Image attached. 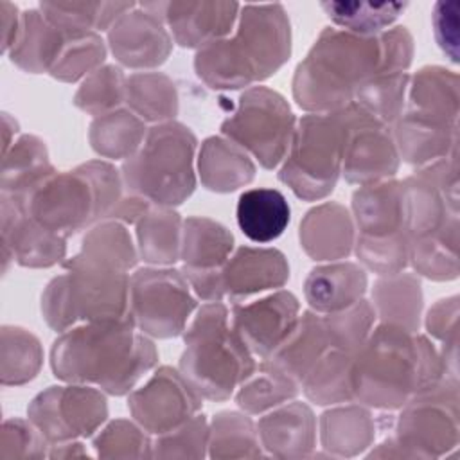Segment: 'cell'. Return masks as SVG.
I'll return each instance as SVG.
<instances>
[{
    "instance_id": "cell-1",
    "label": "cell",
    "mask_w": 460,
    "mask_h": 460,
    "mask_svg": "<svg viewBox=\"0 0 460 460\" xmlns=\"http://www.w3.org/2000/svg\"><path fill=\"white\" fill-rule=\"evenodd\" d=\"M410 56L411 40L404 27L383 36L327 29L296 68L295 99L302 108L320 113L345 108L377 74L404 72Z\"/></svg>"
},
{
    "instance_id": "cell-2",
    "label": "cell",
    "mask_w": 460,
    "mask_h": 460,
    "mask_svg": "<svg viewBox=\"0 0 460 460\" xmlns=\"http://www.w3.org/2000/svg\"><path fill=\"white\" fill-rule=\"evenodd\" d=\"M155 361L153 343L135 332L131 316L95 320L65 331L52 349L56 377L95 383L117 395L128 392Z\"/></svg>"
},
{
    "instance_id": "cell-3",
    "label": "cell",
    "mask_w": 460,
    "mask_h": 460,
    "mask_svg": "<svg viewBox=\"0 0 460 460\" xmlns=\"http://www.w3.org/2000/svg\"><path fill=\"white\" fill-rule=\"evenodd\" d=\"M289 56V23L280 5H244L234 38L216 40L196 56L198 75L212 88H241L264 79Z\"/></svg>"
},
{
    "instance_id": "cell-4",
    "label": "cell",
    "mask_w": 460,
    "mask_h": 460,
    "mask_svg": "<svg viewBox=\"0 0 460 460\" xmlns=\"http://www.w3.org/2000/svg\"><path fill=\"white\" fill-rule=\"evenodd\" d=\"M255 363L237 332L228 327L226 307L219 302L203 305L185 331L180 372L203 397L221 401L253 374Z\"/></svg>"
},
{
    "instance_id": "cell-5",
    "label": "cell",
    "mask_w": 460,
    "mask_h": 460,
    "mask_svg": "<svg viewBox=\"0 0 460 460\" xmlns=\"http://www.w3.org/2000/svg\"><path fill=\"white\" fill-rule=\"evenodd\" d=\"M347 131L349 104L329 113L305 115L293 133L291 151L279 178L300 198H323L336 183Z\"/></svg>"
},
{
    "instance_id": "cell-6",
    "label": "cell",
    "mask_w": 460,
    "mask_h": 460,
    "mask_svg": "<svg viewBox=\"0 0 460 460\" xmlns=\"http://www.w3.org/2000/svg\"><path fill=\"white\" fill-rule=\"evenodd\" d=\"M192 133L180 124H162L147 133L135 156L124 164L128 189L160 205L181 203L194 189Z\"/></svg>"
},
{
    "instance_id": "cell-7",
    "label": "cell",
    "mask_w": 460,
    "mask_h": 460,
    "mask_svg": "<svg viewBox=\"0 0 460 460\" xmlns=\"http://www.w3.org/2000/svg\"><path fill=\"white\" fill-rule=\"evenodd\" d=\"M293 113L286 101L264 86L248 90L239 99V110L223 124V133L252 151L271 169L284 160L293 140Z\"/></svg>"
},
{
    "instance_id": "cell-8",
    "label": "cell",
    "mask_w": 460,
    "mask_h": 460,
    "mask_svg": "<svg viewBox=\"0 0 460 460\" xmlns=\"http://www.w3.org/2000/svg\"><path fill=\"white\" fill-rule=\"evenodd\" d=\"M194 309L189 282L171 270H140L129 279V316L142 332L174 336Z\"/></svg>"
},
{
    "instance_id": "cell-9",
    "label": "cell",
    "mask_w": 460,
    "mask_h": 460,
    "mask_svg": "<svg viewBox=\"0 0 460 460\" xmlns=\"http://www.w3.org/2000/svg\"><path fill=\"white\" fill-rule=\"evenodd\" d=\"M65 404L63 386L38 395L29 408V417L47 442H65L77 435H90L106 417L104 397L93 388H66Z\"/></svg>"
},
{
    "instance_id": "cell-10",
    "label": "cell",
    "mask_w": 460,
    "mask_h": 460,
    "mask_svg": "<svg viewBox=\"0 0 460 460\" xmlns=\"http://www.w3.org/2000/svg\"><path fill=\"white\" fill-rule=\"evenodd\" d=\"M343 174L350 183H376L397 169L395 146L385 122L359 104H349V131L343 153Z\"/></svg>"
},
{
    "instance_id": "cell-11",
    "label": "cell",
    "mask_w": 460,
    "mask_h": 460,
    "mask_svg": "<svg viewBox=\"0 0 460 460\" xmlns=\"http://www.w3.org/2000/svg\"><path fill=\"white\" fill-rule=\"evenodd\" d=\"M232 241V234L219 223L199 217L185 221L181 250L185 279L203 300L219 302L225 295L221 271L228 261Z\"/></svg>"
},
{
    "instance_id": "cell-12",
    "label": "cell",
    "mask_w": 460,
    "mask_h": 460,
    "mask_svg": "<svg viewBox=\"0 0 460 460\" xmlns=\"http://www.w3.org/2000/svg\"><path fill=\"white\" fill-rule=\"evenodd\" d=\"M199 394L181 374L162 368L156 376L131 397V411L137 420L153 433H167L190 417L199 408Z\"/></svg>"
},
{
    "instance_id": "cell-13",
    "label": "cell",
    "mask_w": 460,
    "mask_h": 460,
    "mask_svg": "<svg viewBox=\"0 0 460 460\" xmlns=\"http://www.w3.org/2000/svg\"><path fill=\"white\" fill-rule=\"evenodd\" d=\"M296 314V298L280 291L252 304H235L232 329L250 352L268 358L293 331Z\"/></svg>"
},
{
    "instance_id": "cell-14",
    "label": "cell",
    "mask_w": 460,
    "mask_h": 460,
    "mask_svg": "<svg viewBox=\"0 0 460 460\" xmlns=\"http://www.w3.org/2000/svg\"><path fill=\"white\" fill-rule=\"evenodd\" d=\"M289 277L284 255L277 250L239 248L221 271L223 293L239 300L252 293L282 286Z\"/></svg>"
},
{
    "instance_id": "cell-15",
    "label": "cell",
    "mask_w": 460,
    "mask_h": 460,
    "mask_svg": "<svg viewBox=\"0 0 460 460\" xmlns=\"http://www.w3.org/2000/svg\"><path fill=\"white\" fill-rule=\"evenodd\" d=\"M367 288L365 271L352 264L314 268L305 280V298L318 313H336L361 300Z\"/></svg>"
},
{
    "instance_id": "cell-16",
    "label": "cell",
    "mask_w": 460,
    "mask_h": 460,
    "mask_svg": "<svg viewBox=\"0 0 460 460\" xmlns=\"http://www.w3.org/2000/svg\"><path fill=\"white\" fill-rule=\"evenodd\" d=\"M235 217L250 241L264 244L282 235L289 225L291 208L277 189H250L239 196Z\"/></svg>"
},
{
    "instance_id": "cell-17",
    "label": "cell",
    "mask_w": 460,
    "mask_h": 460,
    "mask_svg": "<svg viewBox=\"0 0 460 460\" xmlns=\"http://www.w3.org/2000/svg\"><path fill=\"white\" fill-rule=\"evenodd\" d=\"M138 31H133L128 14L110 32L113 54L128 66L162 63L169 50V38L153 13L137 16Z\"/></svg>"
},
{
    "instance_id": "cell-18",
    "label": "cell",
    "mask_w": 460,
    "mask_h": 460,
    "mask_svg": "<svg viewBox=\"0 0 460 460\" xmlns=\"http://www.w3.org/2000/svg\"><path fill=\"white\" fill-rule=\"evenodd\" d=\"M264 447L275 456H300L313 447L314 420L305 404L291 402L257 424Z\"/></svg>"
},
{
    "instance_id": "cell-19",
    "label": "cell",
    "mask_w": 460,
    "mask_h": 460,
    "mask_svg": "<svg viewBox=\"0 0 460 460\" xmlns=\"http://www.w3.org/2000/svg\"><path fill=\"white\" fill-rule=\"evenodd\" d=\"M305 221L325 230V232H316V230L300 232V239H304L305 250H309L314 244V248L309 252L313 257L338 259L349 253L352 244L350 243L352 228H350L347 212L340 205H322L313 212H309Z\"/></svg>"
},
{
    "instance_id": "cell-20",
    "label": "cell",
    "mask_w": 460,
    "mask_h": 460,
    "mask_svg": "<svg viewBox=\"0 0 460 460\" xmlns=\"http://www.w3.org/2000/svg\"><path fill=\"white\" fill-rule=\"evenodd\" d=\"M408 4H368V2H323L320 7L340 27L358 36H370L388 27Z\"/></svg>"
},
{
    "instance_id": "cell-21",
    "label": "cell",
    "mask_w": 460,
    "mask_h": 460,
    "mask_svg": "<svg viewBox=\"0 0 460 460\" xmlns=\"http://www.w3.org/2000/svg\"><path fill=\"white\" fill-rule=\"evenodd\" d=\"M298 385L273 368L270 363L261 365V372L253 374L243 383L237 392V402L243 410L250 413L264 411L271 406L282 404L284 401L295 397Z\"/></svg>"
},
{
    "instance_id": "cell-22",
    "label": "cell",
    "mask_w": 460,
    "mask_h": 460,
    "mask_svg": "<svg viewBox=\"0 0 460 460\" xmlns=\"http://www.w3.org/2000/svg\"><path fill=\"white\" fill-rule=\"evenodd\" d=\"M138 241L146 261L172 262L178 257V214L155 210L144 214L138 223Z\"/></svg>"
},
{
    "instance_id": "cell-23",
    "label": "cell",
    "mask_w": 460,
    "mask_h": 460,
    "mask_svg": "<svg viewBox=\"0 0 460 460\" xmlns=\"http://www.w3.org/2000/svg\"><path fill=\"white\" fill-rule=\"evenodd\" d=\"M199 165H203L205 183H208L219 172V169L225 171L223 190H234L237 185L250 181L253 176V165L250 164L248 156L221 138H210L205 142Z\"/></svg>"
},
{
    "instance_id": "cell-24",
    "label": "cell",
    "mask_w": 460,
    "mask_h": 460,
    "mask_svg": "<svg viewBox=\"0 0 460 460\" xmlns=\"http://www.w3.org/2000/svg\"><path fill=\"white\" fill-rule=\"evenodd\" d=\"M214 438L210 446L214 447L212 455H216L219 449L230 446V456H234V447H241L243 455H259L255 449L257 438L253 431V424L250 419L239 415V413H219L214 420Z\"/></svg>"
},
{
    "instance_id": "cell-25",
    "label": "cell",
    "mask_w": 460,
    "mask_h": 460,
    "mask_svg": "<svg viewBox=\"0 0 460 460\" xmlns=\"http://www.w3.org/2000/svg\"><path fill=\"white\" fill-rule=\"evenodd\" d=\"M93 77L101 88H93L92 84L84 83L75 97V102L86 111H101L102 115L104 110L113 108L122 101V74L119 68L108 66L104 70H97Z\"/></svg>"
},
{
    "instance_id": "cell-26",
    "label": "cell",
    "mask_w": 460,
    "mask_h": 460,
    "mask_svg": "<svg viewBox=\"0 0 460 460\" xmlns=\"http://www.w3.org/2000/svg\"><path fill=\"white\" fill-rule=\"evenodd\" d=\"M458 9L460 4H437L433 25L438 45L449 54L451 61H456L458 49Z\"/></svg>"
}]
</instances>
